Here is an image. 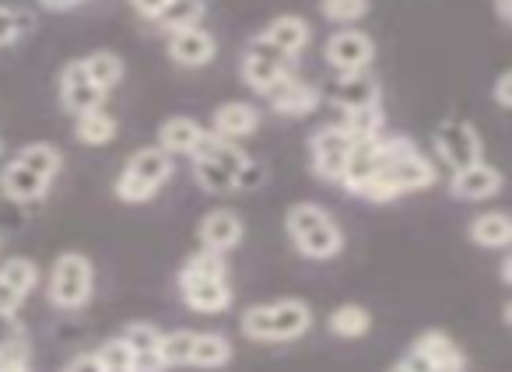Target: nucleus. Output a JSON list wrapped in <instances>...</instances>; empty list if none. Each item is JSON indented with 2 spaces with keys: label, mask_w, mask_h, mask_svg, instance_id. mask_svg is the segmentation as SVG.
<instances>
[{
  "label": "nucleus",
  "mask_w": 512,
  "mask_h": 372,
  "mask_svg": "<svg viewBox=\"0 0 512 372\" xmlns=\"http://www.w3.org/2000/svg\"><path fill=\"white\" fill-rule=\"evenodd\" d=\"M242 334L249 341H295L313 327V313H309L306 302L299 299H285V302H271V306H253L242 313L239 320Z\"/></svg>",
  "instance_id": "f257e3e1"
},
{
  "label": "nucleus",
  "mask_w": 512,
  "mask_h": 372,
  "mask_svg": "<svg viewBox=\"0 0 512 372\" xmlns=\"http://www.w3.org/2000/svg\"><path fill=\"white\" fill-rule=\"evenodd\" d=\"M288 236L295 239V250L309 260H334L344 250V236L334 218L316 204H295L285 218Z\"/></svg>",
  "instance_id": "f03ea898"
},
{
  "label": "nucleus",
  "mask_w": 512,
  "mask_h": 372,
  "mask_svg": "<svg viewBox=\"0 0 512 372\" xmlns=\"http://www.w3.org/2000/svg\"><path fill=\"white\" fill-rule=\"evenodd\" d=\"M92 299V260L85 253H64L53 264L50 302L57 309H81Z\"/></svg>",
  "instance_id": "7ed1b4c3"
},
{
  "label": "nucleus",
  "mask_w": 512,
  "mask_h": 372,
  "mask_svg": "<svg viewBox=\"0 0 512 372\" xmlns=\"http://www.w3.org/2000/svg\"><path fill=\"white\" fill-rule=\"evenodd\" d=\"M323 57H327V64L334 67V71L358 74V71H365V67L372 64V57H376V46H372V39L365 36V32L341 29V32H334V36L327 39V46H323Z\"/></svg>",
  "instance_id": "20e7f679"
},
{
  "label": "nucleus",
  "mask_w": 512,
  "mask_h": 372,
  "mask_svg": "<svg viewBox=\"0 0 512 372\" xmlns=\"http://www.w3.org/2000/svg\"><path fill=\"white\" fill-rule=\"evenodd\" d=\"M383 162H386L383 134L369 137V141H355L348 151V158H344V169H341V179H337V183H344L348 194H362L365 183L383 169Z\"/></svg>",
  "instance_id": "39448f33"
},
{
  "label": "nucleus",
  "mask_w": 512,
  "mask_h": 372,
  "mask_svg": "<svg viewBox=\"0 0 512 372\" xmlns=\"http://www.w3.org/2000/svg\"><path fill=\"white\" fill-rule=\"evenodd\" d=\"M379 172L390 179L397 194H414V190H425V186L435 183L432 162H428V158L421 155L418 148L404 151V155H397V158H386Z\"/></svg>",
  "instance_id": "423d86ee"
},
{
  "label": "nucleus",
  "mask_w": 512,
  "mask_h": 372,
  "mask_svg": "<svg viewBox=\"0 0 512 372\" xmlns=\"http://www.w3.org/2000/svg\"><path fill=\"white\" fill-rule=\"evenodd\" d=\"M351 137L344 134L341 127H323L313 134V141H309V151H313V169L316 176L323 179H341V169H344V158H348L351 151Z\"/></svg>",
  "instance_id": "0eeeda50"
},
{
  "label": "nucleus",
  "mask_w": 512,
  "mask_h": 372,
  "mask_svg": "<svg viewBox=\"0 0 512 372\" xmlns=\"http://www.w3.org/2000/svg\"><path fill=\"white\" fill-rule=\"evenodd\" d=\"M435 148L453 169H467V165L481 162V141H477L470 123H446L435 134Z\"/></svg>",
  "instance_id": "6e6552de"
},
{
  "label": "nucleus",
  "mask_w": 512,
  "mask_h": 372,
  "mask_svg": "<svg viewBox=\"0 0 512 372\" xmlns=\"http://www.w3.org/2000/svg\"><path fill=\"white\" fill-rule=\"evenodd\" d=\"M60 99H64V109H71L74 116H81V113H92V109H102V99H106V95L92 85L85 64H81V60H71V64L64 67V78H60Z\"/></svg>",
  "instance_id": "1a4fd4ad"
},
{
  "label": "nucleus",
  "mask_w": 512,
  "mask_h": 372,
  "mask_svg": "<svg viewBox=\"0 0 512 372\" xmlns=\"http://www.w3.org/2000/svg\"><path fill=\"white\" fill-rule=\"evenodd\" d=\"M449 190L460 201H484V197H495L502 190V172L488 162H474L467 169L453 172V186Z\"/></svg>",
  "instance_id": "9d476101"
},
{
  "label": "nucleus",
  "mask_w": 512,
  "mask_h": 372,
  "mask_svg": "<svg viewBox=\"0 0 512 372\" xmlns=\"http://www.w3.org/2000/svg\"><path fill=\"white\" fill-rule=\"evenodd\" d=\"M214 53H218V43H214L211 32H204L200 25L183 29V32H172V39H169V57L176 60V64H183V67L211 64Z\"/></svg>",
  "instance_id": "9b49d317"
},
{
  "label": "nucleus",
  "mask_w": 512,
  "mask_h": 372,
  "mask_svg": "<svg viewBox=\"0 0 512 372\" xmlns=\"http://www.w3.org/2000/svg\"><path fill=\"white\" fill-rule=\"evenodd\" d=\"M242 232H246L242 229V218L235 215V211L218 208L200 222V243H204V250L228 253L242 243Z\"/></svg>",
  "instance_id": "f8f14e48"
},
{
  "label": "nucleus",
  "mask_w": 512,
  "mask_h": 372,
  "mask_svg": "<svg viewBox=\"0 0 512 372\" xmlns=\"http://www.w3.org/2000/svg\"><path fill=\"white\" fill-rule=\"evenodd\" d=\"M411 351H418V355L425 358L435 372H463V365H467L463 362L460 344H456L453 337L442 334V330H428V334H421L418 341L411 344Z\"/></svg>",
  "instance_id": "ddd939ff"
},
{
  "label": "nucleus",
  "mask_w": 512,
  "mask_h": 372,
  "mask_svg": "<svg viewBox=\"0 0 512 372\" xmlns=\"http://www.w3.org/2000/svg\"><path fill=\"white\" fill-rule=\"evenodd\" d=\"M183 288V299L193 313H225L232 306V288H228V278H214V281H190Z\"/></svg>",
  "instance_id": "4468645a"
},
{
  "label": "nucleus",
  "mask_w": 512,
  "mask_h": 372,
  "mask_svg": "<svg viewBox=\"0 0 512 372\" xmlns=\"http://www.w3.org/2000/svg\"><path fill=\"white\" fill-rule=\"evenodd\" d=\"M267 95H271L274 113H281V116H306V113H313L316 102H320L316 88L299 78H285L274 92H267Z\"/></svg>",
  "instance_id": "2eb2a0df"
},
{
  "label": "nucleus",
  "mask_w": 512,
  "mask_h": 372,
  "mask_svg": "<svg viewBox=\"0 0 512 372\" xmlns=\"http://www.w3.org/2000/svg\"><path fill=\"white\" fill-rule=\"evenodd\" d=\"M470 243L481 246V250H509L512 243V222L505 211H484L470 222L467 229Z\"/></svg>",
  "instance_id": "dca6fc26"
},
{
  "label": "nucleus",
  "mask_w": 512,
  "mask_h": 372,
  "mask_svg": "<svg viewBox=\"0 0 512 372\" xmlns=\"http://www.w3.org/2000/svg\"><path fill=\"white\" fill-rule=\"evenodd\" d=\"M260 123V113L246 102H228V106L214 109L211 116V134L228 137V141H239V137H249Z\"/></svg>",
  "instance_id": "f3484780"
},
{
  "label": "nucleus",
  "mask_w": 512,
  "mask_h": 372,
  "mask_svg": "<svg viewBox=\"0 0 512 372\" xmlns=\"http://www.w3.org/2000/svg\"><path fill=\"white\" fill-rule=\"evenodd\" d=\"M0 186H4V194L18 204L39 201V197H46V190H50V183H46L43 176H36L32 169H25L22 162H11L8 169L0 172Z\"/></svg>",
  "instance_id": "a211bd4d"
},
{
  "label": "nucleus",
  "mask_w": 512,
  "mask_h": 372,
  "mask_svg": "<svg viewBox=\"0 0 512 372\" xmlns=\"http://www.w3.org/2000/svg\"><path fill=\"white\" fill-rule=\"evenodd\" d=\"M200 134H204V127L197 120H190V116H169L158 127V141H162L165 155H193Z\"/></svg>",
  "instance_id": "6ab92c4d"
},
{
  "label": "nucleus",
  "mask_w": 512,
  "mask_h": 372,
  "mask_svg": "<svg viewBox=\"0 0 512 372\" xmlns=\"http://www.w3.org/2000/svg\"><path fill=\"white\" fill-rule=\"evenodd\" d=\"M264 39L278 46L281 53H288V57H299V53L306 50V43H309V25L302 22L299 15H281V18H274V22L267 25Z\"/></svg>",
  "instance_id": "aec40b11"
},
{
  "label": "nucleus",
  "mask_w": 512,
  "mask_h": 372,
  "mask_svg": "<svg viewBox=\"0 0 512 372\" xmlns=\"http://www.w3.org/2000/svg\"><path fill=\"white\" fill-rule=\"evenodd\" d=\"M123 172H130V176L144 179V183H151V186H162L165 179L172 176V155H165L162 148H141L130 155Z\"/></svg>",
  "instance_id": "412c9836"
},
{
  "label": "nucleus",
  "mask_w": 512,
  "mask_h": 372,
  "mask_svg": "<svg viewBox=\"0 0 512 372\" xmlns=\"http://www.w3.org/2000/svg\"><path fill=\"white\" fill-rule=\"evenodd\" d=\"M337 102L344 109H358V106H376L379 102V85L372 74L358 71V74H341V85H337Z\"/></svg>",
  "instance_id": "4be33fe9"
},
{
  "label": "nucleus",
  "mask_w": 512,
  "mask_h": 372,
  "mask_svg": "<svg viewBox=\"0 0 512 372\" xmlns=\"http://www.w3.org/2000/svg\"><path fill=\"white\" fill-rule=\"evenodd\" d=\"M81 64H85L88 78H92V85L99 88L102 95H109L123 81V60L116 57V53H106V50L92 53V57H85Z\"/></svg>",
  "instance_id": "5701e85b"
},
{
  "label": "nucleus",
  "mask_w": 512,
  "mask_h": 372,
  "mask_svg": "<svg viewBox=\"0 0 512 372\" xmlns=\"http://www.w3.org/2000/svg\"><path fill=\"white\" fill-rule=\"evenodd\" d=\"M383 109L376 106H358V109H344V123L341 130L351 137V141H369V137H379V130H383Z\"/></svg>",
  "instance_id": "b1692460"
},
{
  "label": "nucleus",
  "mask_w": 512,
  "mask_h": 372,
  "mask_svg": "<svg viewBox=\"0 0 512 372\" xmlns=\"http://www.w3.org/2000/svg\"><path fill=\"white\" fill-rule=\"evenodd\" d=\"M204 18V0H169L162 11H158L155 22L162 25L165 32H183V29H193V25Z\"/></svg>",
  "instance_id": "393cba45"
},
{
  "label": "nucleus",
  "mask_w": 512,
  "mask_h": 372,
  "mask_svg": "<svg viewBox=\"0 0 512 372\" xmlns=\"http://www.w3.org/2000/svg\"><path fill=\"white\" fill-rule=\"evenodd\" d=\"M15 162H22L25 169H32L36 176H43L46 183H50V179L60 172V162H64V155H60V151L53 148V144L36 141V144H25V148L18 151Z\"/></svg>",
  "instance_id": "a878e982"
},
{
  "label": "nucleus",
  "mask_w": 512,
  "mask_h": 372,
  "mask_svg": "<svg viewBox=\"0 0 512 372\" xmlns=\"http://www.w3.org/2000/svg\"><path fill=\"white\" fill-rule=\"evenodd\" d=\"M242 78H246V85L253 88V92H274V88L281 85L285 78H292V74L285 71V67L278 64H267V60H256V57H242Z\"/></svg>",
  "instance_id": "bb28decb"
},
{
  "label": "nucleus",
  "mask_w": 512,
  "mask_h": 372,
  "mask_svg": "<svg viewBox=\"0 0 512 372\" xmlns=\"http://www.w3.org/2000/svg\"><path fill=\"white\" fill-rule=\"evenodd\" d=\"M228 358H232V344H228L225 337L221 334H197L190 365H197V369H221V365H228Z\"/></svg>",
  "instance_id": "cd10ccee"
},
{
  "label": "nucleus",
  "mask_w": 512,
  "mask_h": 372,
  "mask_svg": "<svg viewBox=\"0 0 512 372\" xmlns=\"http://www.w3.org/2000/svg\"><path fill=\"white\" fill-rule=\"evenodd\" d=\"M214 278H225V253H214V250L193 253V257L183 264V271H179V285H190V281H214Z\"/></svg>",
  "instance_id": "c85d7f7f"
},
{
  "label": "nucleus",
  "mask_w": 512,
  "mask_h": 372,
  "mask_svg": "<svg viewBox=\"0 0 512 372\" xmlns=\"http://www.w3.org/2000/svg\"><path fill=\"white\" fill-rule=\"evenodd\" d=\"M74 137L81 144H109L116 137V120L102 109H92V113L78 116V127H74Z\"/></svg>",
  "instance_id": "c756f323"
},
{
  "label": "nucleus",
  "mask_w": 512,
  "mask_h": 372,
  "mask_svg": "<svg viewBox=\"0 0 512 372\" xmlns=\"http://www.w3.org/2000/svg\"><path fill=\"white\" fill-rule=\"evenodd\" d=\"M327 327H330V334H337V337H362V334H369L372 316H369V309H362V306H337L334 313H330Z\"/></svg>",
  "instance_id": "7c9ffc66"
},
{
  "label": "nucleus",
  "mask_w": 512,
  "mask_h": 372,
  "mask_svg": "<svg viewBox=\"0 0 512 372\" xmlns=\"http://www.w3.org/2000/svg\"><path fill=\"white\" fill-rule=\"evenodd\" d=\"M0 281H4L8 288H15V292L25 299V295L36 288L39 271H36V264H32L29 257H11V260H4V264H0Z\"/></svg>",
  "instance_id": "2f4dec72"
},
{
  "label": "nucleus",
  "mask_w": 512,
  "mask_h": 372,
  "mask_svg": "<svg viewBox=\"0 0 512 372\" xmlns=\"http://www.w3.org/2000/svg\"><path fill=\"white\" fill-rule=\"evenodd\" d=\"M193 341H197V334H193V330H176V334H162V341H158V355H162L165 369H172V365H190Z\"/></svg>",
  "instance_id": "473e14b6"
},
{
  "label": "nucleus",
  "mask_w": 512,
  "mask_h": 372,
  "mask_svg": "<svg viewBox=\"0 0 512 372\" xmlns=\"http://www.w3.org/2000/svg\"><path fill=\"white\" fill-rule=\"evenodd\" d=\"M193 176H197V183L204 186V190H211V194H228V190H235L232 172L221 169L211 158H193Z\"/></svg>",
  "instance_id": "72a5a7b5"
},
{
  "label": "nucleus",
  "mask_w": 512,
  "mask_h": 372,
  "mask_svg": "<svg viewBox=\"0 0 512 372\" xmlns=\"http://www.w3.org/2000/svg\"><path fill=\"white\" fill-rule=\"evenodd\" d=\"M95 358H99L102 372H134V348H130L123 337L106 341L99 351H95Z\"/></svg>",
  "instance_id": "f704fd0d"
},
{
  "label": "nucleus",
  "mask_w": 512,
  "mask_h": 372,
  "mask_svg": "<svg viewBox=\"0 0 512 372\" xmlns=\"http://www.w3.org/2000/svg\"><path fill=\"white\" fill-rule=\"evenodd\" d=\"M320 11L327 22L334 25H351L369 11V0H320Z\"/></svg>",
  "instance_id": "c9c22d12"
},
{
  "label": "nucleus",
  "mask_w": 512,
  "mask_h": 372,
  "mask_svg": "<svg viewBox=\"0 0 512 372\" xmlns=\"http://www.w3.org/2000/svg\"><path fill=\"white\" fill-rule=\"evenodd\" d=\"M155 194H158V186L144 183V179L130 176V172H123V176L116 179V197H120L123 204H144V201H151Z\"/></svg>",
  "instance_id": "e433bc0d"
},
{
  "label": "nucleus",
  "mask_w": 512,
  "mask_h": 372,
  "mask_svg": "<svg viewBox=\"0 0 512 372\" xmlns=\"http://www.w3.org/2000/svg\"><path fill=\"white\" fill-rule=\"evenodd\" d=\"M123 341L137 351H158V341H162V334H158V327H151V323H130L127 334H123Z\"/></svg>",
  "instance_id": "4c0bfd02"
},
{
  "label": "nucleus",
  "mask_w": 512,
  "mask_h": 372,
  "mask_svg": "<svg viewBox=\"0 0 512 372\" xmlns=\"http://www.w3.org/2000/svg\"><path fill=\"white\" fill-rule=\"evenodd\" d=\"M246 53H249V57H256V60H267V64H278V67H285V71H288V67H292V60H295V57H288V53H281L274 43H267L264 36H260V39H253V43H249V50H246Z\"/></svg>",
  "instance_id": "58836bf2"
},
{
  "label": "nucleus",
  "mask_w": 512,
  "mask_h": 372,
  "mask_svg": "<svg viewBox=\"0 0 512 372\" xmlns=\"http://www.w3.org/2000/svg\"><path fill=\"white\" fill-rule=\"evenodd\" d=\"M18 32H22V22H18V15H11L8 8H0V46L15 43Z\"/></svg>",
  "instance_id": "ea45409f"
},
{
  "label": "nucleus",
  "mask_w": 512,
  "mask_h": 372,
  "mask_svg": "<svg viewBox=\"0 0 512 372\" xmlns=\"http://www.w3.org/2000/svg\"><path fill=\"white\" fill-rule=\"evenodd\" d=\"M134 372H165V362L158 351H137L134 355Z\"/></svg>",
  "instance_id": "a19ab883"
},
{
  "label": "nucleus",
  "mask_w": 512,
  "mask_h": 372,
  "mask_svg": "<svg viewBox=\"0 0 512 372\" xmlns=\"http://www.w3.org/2000/svg\"><path fill=\"white\" fill-rule=\"evenodd\" d=\"M18 306H22V295H18L15 288H8L4 281H0V316H15Z\"/></svg>",
  "instance_id": "79ce46f5"
},
{
  "label": "nucleus",
  "mask_w": 512,
  "mask_h": 372,
  "mask_svg": "<svg viewBox=\"0 0 512 372\" xmlns=\"http://www.w3.org/2000/svg\"><path fill=\"white\" fill-rule=\"evenodd\" d=\"M509 88H512V74H498V81H495V102H498L502 109H509V106H512Z\"/></svg>",
  "instance_id": "37998d69"
},
{
  "label": "nucleus",
  "mask_w": 512,
  "mask_h": 372,
  "mask_svg": "<svg viewBox=\"0 0 512 372\" xmlns=\"http://www.w3.org/2000/svg\"><path fill=\"white\" fill-rule=\"evenodd\" d=\"M134 4V11L137 15H144V18H158V11L169 4V0H130Z\"/></svg>",
  "instance_id": "c03bdc74"
},
{
  "label": "nucleus",
  "mask_w": 512,
  "mask_h": 372,
  "mask_svg": "<svg viewBox=\"0 0 512 372\" xmlns=\"http://www.w3.org/2000/svg\"><path fill=\"white\" fill-rule=\"evenodd\" d=\"M64 372H102V365H99V358H95V355H81V358H74Z\"/></svg>",
  "instance_id": "a18cd8bd"
},
{
  "label": "nucleus",
  "mask_w": 512,
  "mask_h": 372,
  "mask_svg": "<svg viewBox=\"0 0 512 372\" xmlns=\"http://www.w3.org/2000/svg\"><path fill=\"white\" fill-rule=\"evenodd\" d=\"M43 4H46L50 11H67V8H74L78 0H43Z\"/></svg>",
  "instance_id": "49530a36"
},
{
  "label": "nucleus",
  "mask_w": 512,
  "mask_h": 372,
  "mask_svg": "<svg viewBox=\"0 0 512 372\" xmlns=\"http://www.w3.org/2000/svg\"><path fill=\"white\" fill-rule=\"evenodd\" d=\"M502 281H505V285L512 281V260H509V257L502 260Z\"/></svg>",
  "instance_id": "de8ad7c7"
},
{
  "label": "nucleus",
  "mask_w": 512,
  "mask_h": 372,
  "mask_svg": "<svg viewBox=\"0 0 512 372\" xmlns=\"http://www.w3.org/2000/svg\"><path fill=\"white\" fill-rule=\"evenodd\" d=\"M498 18H502V22H509V0H498Z\"/></svg>",
  "instance_id": "09e8293b"
},
{
  "label": "nucleus",
  "mask_w": 512,
  "mask_h": 372,
  "mask_svg": "<svg viewBox=\"0 0 512 372\" xmlns=\"http://www.w3.org/2000/svg\"><path fill=\"white\" fill-rule=\"evenodd\" d=\"M390 372H411V369H404V365H400V362H397V365H393V369H390Z\"/></svg>",
  "instance_id": "8fccbe9b"
},
{
  "label": "nucleus",
  "mask_w": 512,
  "mask_h": 372,
  "mask_svg": "<svg viewBox=\"0 0 512 372\" xmlns=\"http://www.w3.org/2000/svg\"><path fill=\"white\" fill-rule=\"evenodd\" d=\"M0 372H4V351H0Z\"/></svg>",
  "instance_id": "3c124183"
},
{
  "label": "nucleus",
  "mask_w": 512,
  "mask_h": 372,
  "mask_svg": "<svg viewBox=\"0 0 512 372\" xmlns=\"http://www.w3.org/2000/svg\"><path fill=\"white\" fill-rule=\"evenodd\" d=\"M0 148H4V144H0Z\"/></svg>",
  "instance_id": "603ef678"
},
{
  "label": "nucleus",
  "mask_w": 512,
  "mask_h": 372,
  "mask_svg": "<svg viewBox=\"0 0 512 372\" xmlns=\"http://www.w3.org/2000/svg\"><path fill=\"white\" fill-rule=\"evenodd\" d=\"M78 4H81V0H78Z\"/></svg>",
  "instance_id": "864d4df0"
}]
</instances>
